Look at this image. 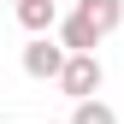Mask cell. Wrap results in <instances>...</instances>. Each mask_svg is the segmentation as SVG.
I'll return each mask as SVG.
<instances>
[{
  "label": "cell",
  "mask_w": 124,
  "mask_h": 124,
  "mask_svg": "<svg viewBox=\"0 0 124 124\" xmlns=\"http://www.w3.org/2000/svg\"><path fill=\"white\" fill-rule=\"evenodd\" d=\"M59 89L77 95V101H95V89H101V59H95V53H71L65 71H59Z\"/></svg>",
  "instance_id": "6da1fadb"
},
{
  "label": "cell",
  "mask_w": 124,
  "mask_h": 124,
  "mask_svg": "<svg viewBox=\"0 0 124 124\" xmlns=\"http://www.w3.org/2000/svg\"><path fill=\"white\" fill-rule=\"evenodd\" d=\"M65 47H59V41H47V36H36V41H30V47H24V71L30 77H36V83H59V71H65Z\"/></svg>",
  "instance_id": "7a4b0ae2"
},
{
  "label": "cell",
  "mask_w": 124,
  "mask_h": 124,
  "mask_svg": "<svg viewBox=\"0 0 124 124\" xmlns=\"http://www.w3.org/2000/svg\"><path fill=\"white\" fill-rule=\"evenodd\" d=\"M77 18L95 30V36H106V30H118V18H124V0H77Z\"/></svg>",
  "instance_id": "3957f363"
},
{
  "label": "cell",
  "mask_w": 124,
  "mask_h": 124,
  "mask_svg": "<svg viewBox=\"0 0 124 124\" xmlns=\"http://www.w3.org/2000/svg\"><path fill=\"white\" fill-rule=\"evenodd\" d=\"M18 24L30 30V36H47V30L59 24V6L53 0H18Z\"/></svg>",
  "instance_id": "277c9868"
},
{
  "label": "cell",
  "mask_w": 124,
  "mask_h": 124,
  "mask_svg": "<svg viewBox=\"0 0 124 124\" xmlns=\"http://www.w3.org/2000/svg\"><path fill=\"white\" fill-rule=\"evenodd\" d=\"M95 41H101V36H95L83 18H77V12L59 24V47H65V53H95Z\"/></svg>",
  "instance_id": "5b68a950"
},
{
  "label": "cell",
  "mask_w": 124,
  "mask_h": 124,
  "mask_svg": "<svg viewBox=\"0 0 124 124\" xmlns=\"http://www.w3.org/2000/svg\"><path fill=\"white\" fill-rule=\"evenodd\" d=\"M106 118H112L106 101H77V124H106Z\"/></svg>",
  "instance_id": "8992f818"
},
{
  "label": "cell",
  "mask_w": 124,
  "mask_h": 124,
  "mask_svg": "<svg viewBox=\"0 0 124 124\" xmlns=\"http://www.w3.org/2000/svg\"><path fill=\"white\" fill-rule=\"evenodd\" d=\"M53 6H59V0H53Z\"/></svg>",
  "instance_id": "52a82bcc"
}]
</instances>
